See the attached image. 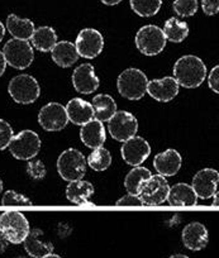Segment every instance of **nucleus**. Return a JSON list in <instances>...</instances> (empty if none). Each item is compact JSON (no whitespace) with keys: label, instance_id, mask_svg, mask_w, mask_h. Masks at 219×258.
<instances>
[{"label":"nucleus","instance_id":"13","mask_svg":"<svg viewBox=\"0 0 219 258\" xmlns=\"http://www.w3.org/2000/svg\"><path fill=\"white\" fill-rule=\"evenodd\" d=\"M121 153L126 163L131 166H139L151 155V147L144 138L133 136L129 140L124 141Z\"/></svg>","mask_w":219,"mask_h":258},{"label":"nucleus","instance_id":"9","mask_svg":"<svg viewBox=\"0 0 219 258\" xmlns=\"http://www.w3.org/2000/svg\"><path fill=\"white\" fill-rule=\"evenodd\" d=\"M170 186L166 178L161 175H151L150 178L144 181L139 188L138 198L142 205L146 207H157L162 205L168 200Z\"/></svg>","mask_w":219,"mask_h":258},{"label":"nucleus","instance_id":"25","mask_svg":"<svg viewBox=\"0 0 219 258\" xmlns=\"http://www.w3.org/2000/svg\"><path fill=\"white\" fill-rule=\"evenodd\" d=\"M7 29L14 38L28 41V39H31L36 28H34L33 22L29 21V19L21 18L16 14H11L7 18Z\"/></svg>","mask_w":219,"mask_h":258},{"label":"nucleus","instance_id":"23","mask_svg":"<svg viewBox=\"0 0 219 258\" xmlns=\"http://www.w3.org/2000/svg\"><path fill=\"white\" fill-rule=\"evenodd\" d=\"M94 186L89 181H71L66 187V198L70 203L76 205H89V199L93 197Z\"/></svg>","mask_w":219,"mask_h":258},{"label":"nucleus","instance_id":"8","mask_svg":"<svg viewBox=\"0 0 219 258\" xmlns=\"http://www.w3.org/2000/svg\"><path fill=\"white\" fill-rule=\"evenodd\" d=\"M9 150H11L12 156L17 160H32L38 155L39 150H41L39 136L31 129H24L18 135L13 136L11 143H9Z\"/></svg>","mask_w":219,"mask_h":258},{"label":"nucleus","instance_id":"36","mask_svg":"<svg viewBox=\"0 0 219 258\" xmlns=\"http://www.w3.org/2000/svg\"><path fill=\"white\" fill-rule=\"evenodd\" d=\"M205 16H215L219 12V0H200Z\"/></svg>","mask_w":219,"mask_h":258},{"label":"nucleus","instance_id":"32","mask_svg":"<svg viewBox=\"0 0 219 258\" xmlns=\"http://www.w3.org/2000/svg\"><path fill=\"white\" fill-rule=\"evenodd\" d=\"M198 0H175L173 8L180 17H191L198 12Z\"/></svg>","mask_w":219,"mask_h":258},{"label":"nucleus","instance_id":"11","mask_svg":"<svg viewBox=\"0 0 219 258\" xmlns=\"http://www.w3.org/2000/svg\"><path fill=\"white\" fill-rule=\"evenodd\" d=\"M38 123L47 132H60L69 123L65 106L60 103H48L39 110Z\"/></svg>","mask_w":219,"mask_h":258},{"label":"nucleus","instance_id":"20","mask_svg":"<svg viewBox=\"0 0 219 258\" xmlns=\"http://www.w3.org/2000/svg\"><path fill=\"white\" fill-rule=\"evenodd\" d=\"M69 121L76 125H83L89 120L94 119V108L91 103L80 98H74L65 106Z\"/></svg>","mask_w":219,"mask_h":258},{"label":"nucleus","instance_id":"17","mask_svg":"<svg viewBox=\"0 0 219 258\" xmlns=\"http://www.w3.org/2000/svg\"><path fill=\"white\" fill-rule=\"evenodd\" d=\"M181 238H183V243L186 248L191 250H200L208 244V229L201 223H189L188 225L184 227Z\"/></svg>","mask_w":219,"mask_h":258},{"label":"nucleus","instance_id":"44","mask_svg":"<svg viewBox=\"0 0 219 258\" xmlns=\"http://www.w3.org/2000/svg\"><path fill=\"white\" fill-rule=\"evenodd\" d=\"M169 258H189V257H188V255H185V254H181V253H178V254L170 255Z\"/></svg>","mask_w":219,"mask_h":258},{"label":"nucleus","instance_id":"43","mask_svg":"<svg viewBox=\"0 0 219 258\" xmlns=\"http://www.w3.org/2000/svg\"><path fill=\"white\" fill-rule=\"evenodd\" d=\"M41 258H62V257H60L59 254H54V253H48V254L43 255V257Z\"/></svg>","mask_w":219,"mask_h":258},{"label":"nucleus","instance_id":"38","mask_svg":"<svg viewBox=\"0 0 219 258\" xmlns=\"http://www.w3.org/2000/svg\"><path fill=\"white\" fill-rule=\"evenodd\" d=\"M208 85L214 93H219V66H215V68L210 71V74H209Z\"/></svg>","mask_w":219,"mask_h":258},{"label":"nucleus","instance_id":"15","mask_svg":"<svg viewBox=\"0 0 219 258\" xmlns=\"http://www.w3.org/2000/svg\"><path fill=\"white\" fill-rule=\"evenodd\" d=\"M219 181L218 171L214 168H203L198 171L193 178L191 187L195 191L196 197L200 199H210L216 191Z\"/></svg>","mask_w":219,"mask_h":258},{"label":"nucleus","instance_id":"12","mask_svg":"<svg viewBox=\"0 0 219 258\" xmlns=\"http://www.w3.org/2000/svg\"><path fill=\"white\" fill-rule=\"evenodd\" d=\"M75 47L79 56L89 59L95 58L104 48L103 34L94 28L83 29L78 34Z\"/></svg>","mask_w":219,"mask_h":258},{"label":"nucleus","instance_id":"34","mask_svg":"<svg viewBox=\"0 0 219 258\" xmlns=\"http://www.w3.org/2000/svg\"><path fill=\"white\" fill-rule=\"evenodd\" d=\"M27 173L33 180H42L47 175L46 166H44V163L41 160L29 161L27 163Z\"/></svg>","mask_w":219,"mask_h":258},{"label":"nucleus","instance_id":"19","mask_svg":"<svg viewBox=\"0 0 219 258\" xmlns=\"http://www.w3.org/2000/svg\"><path fill=\"white\" fill-rule=\"evenodd\" d=\"M80 140L88 148H98L105 143L106 133L103 123L96 119H91L83 124L80 129Z\"/></svg>","mask_w":219,"mask_h":258},{"label":"nucleus","instance_id":"18","mask_svg":"<svg viewBox=\"0 0 219 258\" xmlns=\"http://www.w3.org/2000/svg\"><path fill=\"white\" fill-rule=\"evenodd\" d=\"M181 163H183L181 155L173 148L157 153L153 160V166H155L156 171L158 172V175L163 176V177L176 175L181 168Z\"/></svg>","mask_w":219,"mask_h":258},{"label":"nucleus","instance_id":"46","mask_svg":"<svg viewBox=\"0 0 219 258\" xmlns=\"http://www.w3.org/2000/svg\"><path fill=\"white\" fill-rule=\"evenodd\" d=\"M2 191H3V181L0 178V194H2Z\"/></svg>","mask_w":219,"mask_h":258},{"label":"nucleus","instance_id":"40","mask_svg":"<svg viewBox=\"0 0 219 258\" xmlns=\"http://www.w3.org/2000/svg\"><path fill=\"white\" fill-rule=\"evenodd\" d=\"M6 69H7V61H6V57H4L3 52L0 51V78L6 73Z\"/></svg>","mask_w":219,"mask_h":258},{"label":"nucleus","instance_id":"29","mask_svg":"<svg viewBox=\"0 0 219 258\" xmlns=\"http://www.w3.org/2000/svg\"><path fill=\"white\" fill-rule=\"evenodd\" d=\"M162 32L166 37V41L180 43L188 37L189 27L186 22L180 21L178 18H170L165 22Z\"/></svg>","mask_w":219,"mask_h":258},{"label":"nucleus","instance_id":"27","mask_svg":"<svg viewBox=\"0 0 219 258\" xmlns=\"http://www.w3.org/2000/svg\"><path fill=\"white\" fill-rule=\"evenodd\" d=\"M32 46L41 52H49L57 43V34L51 27H39L34 29L31 37Z\"/></svg>","mask_w":219,"mask_h":258},{"label":"nucleus","instance_id":"26","mask_svg":"<svg viewBox=\"0 0 219 258\" xmlns=\"http://www.w3.org/2000/svg\"><path fill=\"white\" fill-rule=\"evenodd\" d=\"M91 105L94 108V118L101 123L108 121L117 111L116 101L111 95H106V94H99L94 96Z\"/></svg>","mask_w":219,"mask_h":258},{"label":"nucleus","instance_id":"28","mask_svg":"<svg viewBox=\"0 0 219 258\" xmlns=\"http://www.w3.org/2000/svg\"><path fill=\"white\" fill-rule=\"evenodd\" d=\"M151 171L146 167H141V166H134L128 173H127L126 178H124V187L128 191V194L132 195H137L138 197L139 188L143 185V182L147 178L151 177Z\"/></svg>","mask_w":219,"mask_h":258},{"label":"nucleus","instance_id":"42","mask_svg":"<svg viewBox=\"0 0 219 258\" xmlns=\"http://www.w3.org/2000/svg\"><path fill=\"white\" fill-rule=\"evenodd\" d=\"M4 36H6V27H4V24L0 22V42L4 38Z\"/></svg>","mask_w":219,"mask_h":258},{"label":"nucleus","instance_id":"22","mask_svg":"<svg viewBox=\"0 0 219 258\" xmlns=\"http://www.w3.org/2000/svg\"><path fill=\"white\" fill-rule=\"evenodd\" d=\"M42 235L43 232L41 229H32L23 240L24 249L33 258H41L53 252V244L48 240H42Z\"/></svg>","mask_w":219,"mask_h":258},{"label":"nucleus","instance_id":"3","mask_svg":"<svg viewBox=\"0 0 219 258\" xmlns=\"http://www.w3.org/2000/svg\"><path fill=\"white\" fill-rule=\"evenodd\" d=\"M57 171L65 181L81 180L86 172V158L80 151L69 148L60 155L57 160Z\"/></svg>","mask_w":219,"mask_h":258},{"label":"nucleus","instance_id":"41","mask_svg":"<svg viewBox=\"0 0 219 258\" xmlns=\"http://www.w3.org/2000/svg\"><path fill=\"white\" fill-rule=\"evenodd\" d=\"M101 3L105 4V6H117V4H119L122 2V0H100Z\"/></svg>","mask_w":219,"mask_h":258},{"label":"nucleus","instance_id":"4","mask_svg":"<svg viewBox=\"0 0 219 258\" xmlns=\"http://www.w3.org/2000/svg\"><path fill=\"white\" fill-rule=\"evenodd\" d=\"M31 227L22 213L4 212L0 215V232L8 239L9 243L19 244L26 239Z\"/></svg>","mask_w":219,"mask_h":258},{"label":"nucleus","instance_id":"31","mask_svg":"<svg viewBox=\"0 0 219 258\" xmlns=\"http://www.w3.org/2000/svg\"><path fill=\"white\" fill-rule=\"evenodd\" d=\"M131 8L139 17H153L158 13L162 0H129Z\"/></svg>","mask_w":219,"mask_h":258},{"label":"nucleus","instance_id":"14","mask_svg":"<svg viewBox=\"0 0 219 258\" xmlns=\"http://www.w3.org/2000/svg\"><path fill=\"white\" fill-rule=\"evenodd\" d=\"M72 85L75 90L80 94H93L94 91L98 90L100 81L95 75L94 66L90 63H83L79 68H76L72 73Z\"/></svg>","mask_w":219,"mask_h":258},{"label":"nucleus","instance_id":"35","mask_svg":"<svg viewBox=\"0 0 219 258\" xmlns=\"http://www.w3.org/2000/svg\"><path fill=\"white\" fill-rule=\"evenodd\" d=\"M13 136V128L11 124L4 119H0V151H4L9 147Z\"/></svg>","mask_w":219,"mask_h":258},{"label":"nucleus","instance_id":"30","mask_svg":"<svg viewBox=\"0 0 219 258\" xmlns=\"http://www.w3.org/2000/svg\"><path fill=\"white\" fill-rule=\"evenodd\" d=\"M86 163L93 168L94 171H105L109 166L112 165V155L106 148H104L103 146L98 148H94L93 152L89 155Z\"/></svg>","mask_w":219,"mask_h":258},{"label":"nucleus","instance_id":"45","mask_svg":"<svg viewBox=\"0 0 219 258\" xmlns=\"http://www.w3.org/2000/svg\"><path fill=\"white\" fill-rule=\"evenodd\" d=\"M213 197H214V203H213V205H215V207H218V192L214 194Z\"/></svg>","mask_w":219,"mask_h":258},{"label":"nucleus","instance_id":"2","mask_svg":"<svg viewBox=\"0 0 219 258\" xmlns=\"http://www.w3.org/2000/svg\"><path fill=\"white\" fill-rule=\"evenodd\" d=\"M148 79L143 71L138 69H127L117 80V88L119 94L128 100H139L147 90Z\"/></svg>","mask_w":219,"mask_h":258},{"label":"nucleus","instance_id":"1","mask_svg":"<svg viewBox=\"0 0 219 258\" xmlns=\"http://www.w3.org/2000/svg\"><path fill=\"white\" fill-rule=\"evenodd\" d=\"M173 71L179 86H184L186 89L199 88L206 76L205 63L193 54L180 57L174 64Z\"/></svg>","mask_w":219,"mask_h":258},{"label":"nucleus","instance_id":"33","mask_svg":"<svg viewBox=\"0 0 219 258\" xmlns=\"http://www.w3.org/2000/svg\"><path fill=\"white\" fill-rule=\"evenodd\" d=\"M2 204L4 207H8V205H32L33 203L22 194H18L14 190H9L4 192L3 198H2Z\"/></svg>","mask_w":219,"mask_h":258},{"label":"nucleus","instance_id":"39","mask_svg":"<svg viewBox=\"0 0 219 258\" xmlns=\"http://www.w3.org/2000/svg\"><path fill=\"white\" fill-rule=\"evenodd\" d=\"M8 239H7L6 237H4V234L2 232H0V253L6 252V249L8 248Z\"/></svg>","mask_w":219,"mask_h":258},{"label":"nucleus","instance_id":"5","mask_svg":"<svg viewBox=\"0 0 219 258\" xmlns=\"http://www.w3.org/2000/svg\"><path fill=\"white\" fill-rule=\"evenodd\" d=\"M8 93L16 103L27 105L34 103L39 98L41 88L33 76L23 74L12 79L8 85Z\"/></svg>","mask_w":219,"mask_h":258},{"label":"nucleus","instance_id":"7","mask_svg":"<svg viewBox=\"0 0 219 258\" xmlns=\"http://www.w3.org/2000/svg\"><path fill=\"white\" fill-rule=\"evenodd\" d=\"M2 52L6 57L7 64L17 69V70L28 69L34 58L31 43L28 41H24V39H11L4 44V48Z\"/></svg>","mask_w":219,"mask_h":258},{"label":"nucleus","instance_id":"24","mask_svg":"<svg viewBox=\"0 0 219 258\" xmlns=\"http://www.w3.org/2000/svg\"><path fill=\"white\" fill-rule=\"evenodd\" d=\"M52 59L60 68H70L79 59V53L76 51L75 44L69 41L57 42L51 49Z\"/></svg>","mask_w":219,"mask_h":258},{"label":"nucleus","instance_id":"21","mask_svg":"<svg viewBox=\"0 0 219 258\" xmlns=\"http://www.w3.org/2000/svg\"><path fill=\"white\" fill-rule=\"evenodd\" d=\"M166 202L173 207H193L198 203V197L191 185L180 182L170 187Z\"/></svg>","mask_w":219,"mask_h":258},{"label":"nucleus","instance_id":"10","mask_svg":"<svg viewBox=\"0 0 219 258\" xmlns=\"http://www.w3.org/2000/svg\"><path fill=\"white\" fill-rule=\"evenodd\" d=\"M108 131L113 140L124 142L136 136L138 131V121L129 111H116V114L108 120Z\"/></svg>","mask_w":219,"mask_h":258},{"label":"nucleus","instance_id":"6","mask_svg":"<svg viewBox=\"0 0 219 258\" xmlns=\"http://www.w3.org/2000/svg\"><path fill=\"white\" fill-rule=\"evenodd\" d=\"M166 37L162 29L157 26L142 27L136 34V46L144 56H156L161 53L166 47Z\"/></svg>","mask_w":219,"mask_h":258},{"label":"nucleus","instance_id":"37","mask_svg":"<svg viewBox=\"0 0 219 258\" xmlns=\"http://www.w3.org/2000/svg\"><path fill=\"white\" fill-rule=\"evenodd\" d=\"M116 205H118V207H142V202L139 200V198L137 195L128 194L126 197L121 198L116 203Z\"/></svg>","mask_w":219,"mask_h":258},{"label":"nucleus","instance_id":"16","mask_svg":"<svg viewBox=\"0 0 219 258\" xmlns=\"http://www.w3.org/2000/svg\"><path fill=\"white\" fill-rule=\"evenodd\" d=\"M146 93L156 101L169 103L179 94V84L175 78H171V76L156 79V80L148 81Z\"/></svg>","mask_w":219,"mask_h":258}]
</instances>
